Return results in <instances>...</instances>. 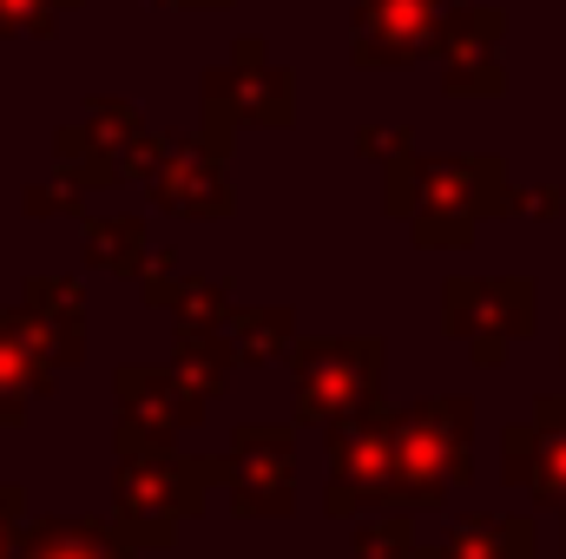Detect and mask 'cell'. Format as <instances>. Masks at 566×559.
<instances>
[{"label": "cell", "instance_id": "6da1fadb", "mask_svg": "<svg viewBox=\"0 0 566 559\" xmlns=\"http://www.w3.org/2000/svg\"><path fill=\"white\" fill-rule=\"evenodd\" d=\"M396 441V507L441 514L461 487H474V402L428 395L389 415Z\"/></svg>", "mask_w": 566, "mask_h": 559}, {"label": "cell", "instance_id": "7a4b0ae2", "mask_svg": "<svg viewBox=\"0 0 566 559\" xmlns=\"http://www.w3.org/2000/svg\"><path fill=\"white\" fill-rule=\"evenodd\" d=\"M382 362L389 349L376 336H316L290 349V395L303 428H343L382 409Z\"/></svg>", "mask_w": 566, "mask_h": 559}, {"label": "cell", "instance_id": "3957f363", "mask_svg": "<svg viewBox=\"0 0 566 559\" xmlns=\"http://www.w3.org/2000/svg\"><path fill=\"white\" fill-rule=\"evenodd\" d=\"M224 487V454H171L165 441H126V467H119V514L133 527V540L171 547L178 520H191L205 507V494Z\"/></svg>", "mask_w": 566, "mask_h": 559}, {"label": "cell", "instance_id": "277c9868", "mask_svg": "<svg viewBox=\"0 0 566 559\" xmlns=\"http://www.w3.org/2000/svg\"><path fill=\"white\" fill-rule=\"evenodd\" d=\"M323 514L329 520H363L369 507H396V441H389V415H356L343 428H323Z\"/></svg>", "mask_w": 566, "mask_h": 559}, {"label": "cell", "instance_id": "5b68a950", "mask_svg": "<svg viewBox=\"0 0 566 559\" xmlns=\"http://www.w3.org/2000/svg\"><path fill=\"white\" fill-rule=\"evenodd\" d=\"M224 494L238 520H290L296 514V434L290 428H238L224 447Z\"/></svg>", "mask_w": 566, "mask_h": 559}, {"label": "cell", "instance_id": "8992f818", "mask_svg": "<svg viewBox=\"0 0 566 559\" xmlns=\"http://www.w3.org/2000/svg\"><path fill=\"white\" fill-rule=\"evenodd\" d=\"M448 336H461L488 369L507 362L521 336H534V283H448Z\"/></svg>", "mask_w": 566, "mask_h": 559}, {"label": "cell", "instance_id": "52a82bcc", "mask_svg": "<svg viewBox=\"0 0 566 559\" xmlns=\"http://www.w3.org/2000/svg\"><path fill=\"white\" fill-rule=\"evenodd\" d=\"M501 481L534 507L566 514V395H541L534 421H514L501 434Z\"/></svg>", "mask_w": 566, "mask_h": 559}, {"label": "cell", "instance_id": "ba28073f", "mask_svg": "<svg viewBox=\"0 0 566 559\" xmlns=\"http://www.w3.org/2000/svg\"><path fill=\"white\" fill-rule=\"evenodd\" d=\"M434 559H541V527L527 514H461Z\"/></svg>", "mask_w": 566, "mask_h": 559}, {"label": "cell", "instance_id": "9c48e42d", "mask_svg": "<svg viewBox=\"0 0 566 559\" xmlns=\"http://www.w3.org/2000/svg\"><path fill=\"white\" fill-rule=\"evenodd\" d=\"M356 559H434V553L416 540V520L402 507V514H382V520L356 527Z\"/></svg>", "mask_w": 566, "mask_h": 559}, {"label": "cell", "instance_id": "30bf717a", "mask_svg": "<svg viewBox=\"0 0 566 559\" xmlns=\"http://www.w3.org/2000/svg\"><path fill=\"white\" fill-rule=\"evenodd\" d=\"M290 349H296L290 309H251V316H238V356L244 362H271V356H290Z\"/></svg>", "mask_w": 566, "mask_h": 559}, {"label": "cell", "instance_id": "8fae6325", "mask_svg": "<svg viewBox=\"0 0 566 559\" xmlns=\"http://www.w3.org/2000/svg\"><path fill=\"white\" fill-rule=\"evenodd\" d=\"M27 559H126V547L113 534H93V527H53L27 547Z\"/></svg>", "mask_w": 566, "mask_h": 559}, {"label": "cell", "instance_id": "7c38bea8", "mask_svg": "<svg viewBox=\"0 0 566 559\" xmlns=\"http://www.w3.org/2000/svg\"><path fill=\"white\" fill-rule=\"evenodd\" d=\"M560 559H566V527H560Z\"/></svg>", "mask_w": 566, "mask_h": 559}]
</instances>
